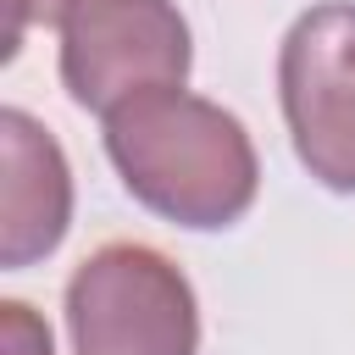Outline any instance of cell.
<instances>
[{
    "label": "cell",
    "instance_id": "cell-6",
    "mask_svg": "<svg viewBox=\"0 0 355 355\" xmlns=\"http://www.w3.org/2000/svg\"><path fill=\"white\" fill-rule=\"evenodd\" d=\"M0 311H6V349L11 355H50V333H44V322L28 316V305L6 300Z\"/></svg>",
    "mask_w": 355,
    "mask_h": 355
},
{
    "label": "cell",
    "instance_id": "cell-1",
    "mask_svg": "<svg viewBox=\"0 0 355 355\" xmlns=\"http://www.w3.org/2000/svg\"><path fill=\"white\" fill-rule=\"evenodd\" d=\"M105 155L122 189L194 233L233 227L261 189V161L233 111L189 89H150L105 116Z\"/></svg>",
    "mask_w": 355,
    "mask_h": 355
},
{
    "label": "cell",
    "instance_id": "cell-5",
    "mask_svg": "<svg viewBox=\"0 0 355 355\" xmlns=\"http://www.w3.org/2000/svg\"><path fill=\"white\" fill-rule=\"evenodd\" d=\"M0 266L22 272L67 239L72 222V166L44 122L6 105L0 111Z\"/></svg>",
    "mask_w": 355,
    "mask_h": 355
},
{
    "label": "cell",
    "instance_id": "cell-4",
    "mask_svg": "<svg viewBox=\"0 0 355 355\" xmlns=\"http://www.w3.org/2000/svg\"><path fill=\"white\" fill-rule=\"evenodd\" d=\"M277 100L300 166L355 194V0H322L294 17L277 50Z\"/></svg>",
    "mask_w": 355,
    "mask_h": 355
},
{
    "label": "cell",
    "instance_id": "cell-2",
    "mask_svg": "<svg viewBox=\"0 0 355 355\" xmlns=\"http://www.w3.org/2000/svg\"><path fill=\"white\" fill-rule=\"evenodd\" d=\"M67 333L72 355H194V283L155 244H100L67 277Z\"/></svg>",
    "mask_w": 355,
    "mask_h": 355
},
{
    "label": "cell",
    "instance_id": "cell-3",
    "mask_svg": "<svg viewBox=\"0 0 355 355\" xmlns=\"http://www.w3.org/2000/svg\"><path fill=\"white\" fill-rule=\"evenodd\" d=\"M55 33L61 83L94 116L150 89H183L194 67V39L172 0H72Z\"/></svg>",
    "mask_w": 355,
    "mask_h": 355
},
{
    "label": "cell",
    "instance_id": "cell-7",
    "mask_svg": "<svg viewBox=\"0 0 355 355\" xmlns=\"http://www.w3.org/2000/svg\"><path fill=\"white\" fill-rule=\"evenodd\" d=\"M67 6H72V0H11V33H6V55H17V44H22V33H28L33 22L55 28Z\"/></svg>",
    "mask_w": 355,
    "mask_h": 355
}]
</instances>
